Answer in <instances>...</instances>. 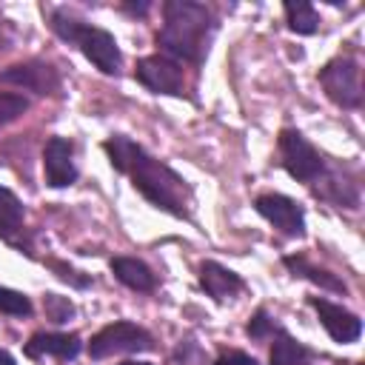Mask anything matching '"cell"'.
<instances>
[{"label": "cell", "mask_w": 365, "mask_h": 365, "mask_svg": "<svg viewBox=\"0 0 365 365\" xmlns=\"http://www.w3.org/2000/svg\"><path fill=\"white\" fill-rule=\"evenodd\" d=\"M111 165L131 180V185L160 211H168L174 217H188L191 208V188L188 182L163 160L151 157L140 143L114 134L103 143Z\"/></svg>", "instance_id": "cell-1"}, {"label": "cell", "mask_w": 365, "mask_h": 365, "mask_svg": "<svg viewBox=\"0 0 365 365\" xmlns=\"http://www.w3.org/2000/svg\"><path fill=\"white\" fill-rule=\"evenodd\" d=\"M214 34V17L205 3L168 0L163 6V26L157 31V46L171 60L202 63Z\"/></svg>", "instance_id": "cell-2"}, {"label": "cell", "mask_w": 365, "mask_h": 365, "mask_svg": "<svg viewBox=\"0 0 365 365\" xmlns=\"http://www.w3.org/2000/svg\"><path fill=\"white\" fill-rule=\"evenodd\" d=\"M51 29H54L57 37H63L71 46H77L94 63V68H100L103 74H120L123 51L117 46L114 34H108L106 29L88 26L86 20H80L68 9H54L51 11Z\"/></svg>", "instance_id": "cell-3"}, {"label": "cell", "mask_w": 365, "mask_h": 365, "mask_svg": "<svg viewBox=\"0 0 365 365\" xmlns=\"http://www.w3.org/2000/svg\"><path fill=\"white\" fill-rule=\"evenodd\" d=\"M154 348V339L145 328H140L137 322H111L106 328H100L91 342H88V356L91 359H106L114 354H137V351H148Z\"/></svg>", "instance_id": "cell-4"}, {"label": "cell", "mask_w": 365, "mask_h": 365, "mask_svg": "<svg viewBox=\"0 0 365 365\" xmlns=\"http://www.w3.org/2000/svg\"><path fill=\"white\" fill-rule=\"evenodd\" d=\"M319 83L325 94L339 108H359L362 106V83H359V63L354 57H334L322 66Z\"/></svg>", "instance_id": "cell-5"}, {"label": "cell", "mask_w": 365, "mask_h": 365, "mask_svg": "<svg viewBox=\"0 0 365 365\" xmlns=\"http://www.w3.org/2000/svg\"><path fill=\"white\" fill-rule=\"evenodd\" d=\"M279 157H282L285 171L299 182H314L325 171V160L297 128L279 131Z\"/></svg>", "instance_id": "cell-6"}, {"label": "cell", "mask_w": 365, "mask_h": 365, "mask_svg": "<svg viewBox=\"0 0 365 365\" xmlns=\"http://www.w3.org/2000/svg\"><path fill=\"white\" fill-rule=\"evenodd\" d=\"M134 77L154 94H182V88H185L182 66L165 54H148V57L137 60Z\"/></svg>", "instance_id": "cell-7"}, {"label": "cell", "mask_w": 365, "mask_h": 365, "mask_svg": "<svg viewBox=\"0 0 365 365\" xmlns=\"http://www.w3.org/2000/svg\"><path fill=\"white\" fill-rule=\"evenodd\" d=\"M0 86H14L23 91H34L40 97H48V94L60 91V74L54 66L43 63V60H26V63H14V66L3 68Z\"/></svg>", "instance_id": "cell-8"}, {"label": "cell", "mask_w": 365, "mask_h": 365, "mask_svg": "<svg viewBox=\"0 0 365 365\" xmlns=\"http://www.w3.org/2000/svg\"><path fill=\"white\" fill-rule=\"evenodd\" d=\"M254 208L259 217H265L277 231H282L285 237H305V211L297 200L285 197V194H259L254 200Z\"/></svg>", "instance_id": "cell-9"}, {"label": "cell", "mask_w": 365, "mask_h": 365, "mask_svg": "<svg viewBox=\"0 0 365 365\" xmlns=\"http://www.w3.org/2000/svg\"><path fill=\"white\" fill-rule=\"evenodd\" d=\"M308 302H311V308L317 311L322 328L328 331V336H331L334 342L348 345V342H356V339H359V334H362V319H359L356 314H351L348 308H342V305H336V302H328V299H322V297H311Z\"/></svg>", "instance_id": "cell-10"}, {"label": "cell", "mask_w": 365, "mask_h": 365, "mask_svg": "<svg viewBox=\"0 0 365 365\" xmlns=\"http://www.w3.org/2000/svg\"><path fill=\"white\" fill-rule=\"evenodd\" d=\"M43 174H46V185H51V188H66L77 180L71 140L51 137L46 143V148H43Z\"/></svg>", "instance_id": "cell-11"}, {"label": "cell", "mask_w": 365, "mask_h": 365, "mask_svg": "<svg viewBox=\"0 0 365 365\" xmlns=\"http://www.w3.org/2000/svg\"><path fill=\"white\" fill-rule=\"evenodd\" d=\"M0 240L14 248H29L26 242V208L14 191L0 185Z\"/></svg>", "instance_id": "cell-12"}, {"label": "cell", "mask_w": 365, "mask_h": 365, "mask_svg": "<svg viewBox=\"0 0 365 365\" xmlns=\"http://www.w3.org/2000/svg\"><path fill=\"white\" fill-rule=\"evenodd\" d=\"M83 342L77 334H57V331H40L26 342V354L40 359V356H57L63 362L74 359L80 354Z\"/></svg>", "instance_id": "cell-13"}, {"label": "cell", "mask_w": 365, "mask_h": 365, "mask_svg": "<svg viewBox=\"0 0 365 365\" xmlns=\"http://www.w3.org/2000/svg\"><path fill=\"white\" fill-rule=\"evenodd\" d=\"M200 285L217 302H225V299H231L234 294H240L245 288V282H242L240 274H234L231 268H225V265H220L214 259H205L200 265Z\"/></svg>", "instance_id": "cell-14"}, {"label": "cell", "mask_w": 365, "mask_h": 365, "mask_svg": "<svg viewBox=\"0 0 365 365\" xmlns=\"http://www.w3.org/2000/svg\"><path fill=\"white\" fill-rule=\"evenodd\" d=\"M111 274L131 291H154L157 288L154 271L137 257H114L111 259Z\"/></svg>", "instance_id": "cell-15"}, {"label": "cell", "mask_w": 365, "mask_h": 365, "mask_svg": "<svg viewBox=\"0 0 365 365\" xmlns=\"http://www.w3.org/2000/svg\"><path fill=\"white\" fill-rule=\"evenodd\" d=\"M314 191L322 197V200H328V202H334V205H348V208H354L356 205V185L354 182H348V180H339V174H319L314 182Z\"/></svg>", "instance_id": "cell-16"}, {"label": "cell", "mask_w": 365, "mask_h": 365, "mask_svg": "<svg viewBox=\"0 0 365 365\" xmlns=\"http://www.w3.org/2000/svg\"><path fill=\"white\" fill-rule=\"evenodd\" d=\"M285 265L294 271V277H305V279L317 282V285H319V288H325V291L345 294V282H342V279H336L334 274H328V271H322V268L308 265L302 257H285Z\"/></svg>", "instance_id": "cell-17"}, {"label": "cell", "mask_w": 365, "mask_h": 365, "mask_svg": "<svg viewBox=\"0 0 365 365\" xmlns=\"http://www.w3.org/2000/svg\"><path fill=\"white\" fill-rule=\"evenodd\" d=\"M285 17H288V29L297 31V34H314L319 29V14L305 0L285 3Z\"/></svg>", "instance_id": "cell-18"}, {"label": "cell", "mask_w": 365, "mask_h": 365, "mask_svg": "<svg viewBox=\"0 0 365 365\" xmlns=\"http://www.w3.org/2000/svg\"><path fill=\"white\" fill-rule=\"evenodd\" d=\"M305 359H308V351L297 339H291L285 331H279L271 348V365H305Z\"/></svg>", "instance_id": "cell-19"}, {"label": "cell", "mask_w": 365, "mask_h": 365, "mask_svg": "<svg viewBox=\"0 0 365 365\" xmlns=\"http://www.w3.org/2000/svg\"><path fill=\"white\" fill-rule=\"evenodd\" d=\"M31 311H34V305H31V299L26 294L0 285V314H9V317H31Z\"/></svg>", "instance_id": "cell-20"}, {"label": "cell", "mask_w": 365, "mask_h": 365, "mask_svg": "<svg viewBox=\"0 0 365 365\" xmlns=\"http://www.w3.org/2000/svg\"><path fill=\"white\" fill-rule=\"evenodd\" d=\"M29 111V100L23 94H0V128L14 123Z\"/></svg>", "instance_id": "cell-21"}, {"label": "cell", "mask_w": 365, "mask_h": 365, "mask_svg": "<svg viewBox=\"0 0 365 365\" xmlns=\"http://www.w3.org/2000/svg\"><path fill=\"white\" fill-rule=\"evenodd\" d=\"M43 305H46V314H48L51 322H66L74 314V305L66 297H57V294H46Z\"/></svg>", "instance_id": "cell-22"}, {"label": "cell", "mask_w": 365, "mask_h": 365, "mask_svg": "<svg viewBox=\"0 0 365 365\" xmlns=\"http://www.w3.org/2000/svg\"><path fill=\"white\" fill-rule=\"evenodd\" d=\"M268 334H274V325H271V319H268V314H265V311H257V314H254V319L248 322V336L262 339V336H268Z\"/></svg>", "instance_id": "cell-23"}, {"label": "cell", "mask_w": 365, "mask_h": 365, "mask_svg": "<svg viewBox=\"0 0 365 365\" xmlns=\"http://www.w3.org/2000/svg\"><path fill=\"white\" fill-rule=\"evenodd\" d=\"M214 365H259L251 354H242V351H228V354H222Z\"/></svg>", "instance_id": "cell-24"}, {"label": "cell", "mask_w": 365, "mask_h": 365, "mask_svg": "<svg viewBox=\"0 0 365 365\" xmlns=\"http://www.w3.org/2000/svg\"><path fill=\"white\" fill-rule=\"evenodd\" d=\"M9 43H11V23L6 17H0V51L9 48Z\"/></svg>", "instance_id": "cell-25"}, {"label": "cell", "mask_w": 365, "mask_h": 365, "mask_svg": "<svg viewBox=\"0 0 365 365\" xmlns=\"http://www.w3.org/2000/svg\"><path fill=\"white\" fill-rule=\"evenodd\" d=\"M0 365H17V362H14V356H11L9 351H3V348H0Z\"/></svg>", "instance_id": "cell-26"}, {"label": "cell", "mask_w": 365, "mask_h": 365, "mask_svg": "<svg viewBox=\"0 0 365 365\" xmlns=\"http://www.w3.org/2000/svg\"><path fill=\"white\" fill-rule=\"evenodd\" d=\"M120 365H151V362H140V359H128V362H120Z\"/></svg>", "instance_id": "cell-27"}]
</instances>
